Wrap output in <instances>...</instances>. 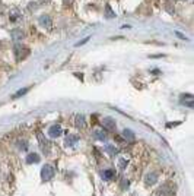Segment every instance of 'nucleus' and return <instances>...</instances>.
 I'll return each instance as SVG.
<instances>
[{"mask_svg": "<svg viewBox=\"0 0 194 196\" xmlns=\"http://www.w3.org/2000/svg\"><path fill=\"white\" fill-rule=\"evenodd\" d=\"M175 34H177V37H179V38H183V40H187V37H185V35H183L181 32H175Z\"/></svg>", "mask_w": 194, "mask_h": 196, "instance_id": "nucleus-27", "label": "nucleus"}, {"mask_svg": "<svg viewBox=\"0 0 194 196\" xmlns=\"http://www.w3.org/2000/svg\"><path fill=\"white\" fill-rule=\"evenodd\" d=\"M105 151H107L110 155H112V157L118 154V148H115V146H114V145H111V144L105 145Z\"/></svg>", "mask_w": 194, "mask_h": 196, "instance_id": "nucleus-15", "label": "nucleus"}, {"mask_svg": "<svg viewBox=\"0 0 194 196\" xmlns=\"http://www.w3.org/2000/svg\"><path fill=\"white\" fill-rule=\"evenodd\" d=\"M181 104H184L188 109H193V95L191 94H183L181 95Z\"/></svg>", "mask_w": 194, "mask_h": 196, "instance_id": "nucleus-9", "label": "nucleus"}, {"mask_svg": "<svg viewBox=\"0 0 194 196\" xmlns=\"http://www.w3.org/2000/svg\"><path fill=\"white\" fill-rule=\"evenodd\" d=\"M18 148L22 151H25L26 148H28V142H26V140H19V142H18Z\"/></svg>", "mask_w": 194, "mask_h": 196, "instance_id": "nucleus-21", "label": "nucleus"}, {"mask_svg": "<svg viewBox=\"0 0 194 196\" xmlns=\"http://www.w3.org/2000/svg\"><path fill=\"white\" fill-rule=\"evenodd\" d=\"M175 189H174V186L171 183H166V185L161 186L158 189V196H172L175 193Z\"/></svg>", "mask_w": 194, "mask_h": 196, "instance_id": "nucleus-2", "label": "nucleus"}, {"mask_svg": "<svg viewBox=\"0 0 194 196\" xmlns=\"http://www.w3.org/2000/svg\"><path fill=\"white\" fill-rule=\"evenodd\" d=\"M38 24L42 28H47V29H51V26H53V21H51V18L48 15H41L38 18Z\"/></svg>", "mask_w": 194, "mask_h": 196, "instance_id": "nucleus-5", "label": "nucleus"}, {"mask_svg": "<svg viewBox=\"0 0 194 196\" xmlns=\"http://www.w3.org/2000/svg\"><path fill=\"white\" fill-rule=\"evenodd\" d=\"M89 40H91L89 37H86V38H83V40H82L80 42H76V47H79V46H83V44H85V42H88V41H89Z\"/></svg>", "mask_w": 194, "mask_h": 196, "instance_id": "nucleus-24", "label": "nucleus"}, {"mask_svg": "<svg viewBox=\"0 0 194 196\" xmlns=\"http://www.w3.org/2000/svg\"><path fill=\"white\" fill-rule=\"evenodd\" d=\"M19 18H22V15H20L18 11H15L12 13V16H10V21H16V19H19Z\"/></svg>", "mask_w": 194, "mask_h": 196, "instance_id": "nucleus-22", "label": "nucleus"}, {"mask_svg": "<svg viewBox=\"0 0 194 196\" xmlns=\"http://www.w3.org/2000/svg\"><path fill=\"white\" fill-rule=\"evenodd\" d=\"M28 54H29V48H26V47H24V46H19V44H16L15 46L16 60H22V59H25Z\"/></svg>", "mask_w": 194, "mask_h": 196, "instance_id": "nucleus-3", "label": "nucleus"}, {"mask_svg": "<svg viewBox=\"0 0 194 196\" xmlns=\"http://www.w3.org/2000/svg\"><path fill=\"white\" fill-rule=\"evenodd\" d=\"M37 7H38V3H29V6H28L29 11H35Z\"/></svg>", "mask_w": 194, "mask_h": 196, "instance_id": "nucleus-25", "label": "nucleus"}, {"mask_svg": "<svg viewBox=\"0 0 194 196\" xmlns=\"http://www.w3.org/2000/svg\"><path fill=\"white\" fill-rule=\"evenodd\" d=\"M26 163L28 164H35V163H40V155L38 154H29L26 157Z\"/></svg>", "mask_w": 194, "mask_h": 196, "instance_id": "nucleus-14", "label": "nucleus"}, {"mask_svg": "<svg viewBox=\"0 0 194 196\" xmlns=\"http://www.w3.org/2000/svg\"><path fill=\"white\" fill-rule=\"evenodd\" d=\"M79 142V136L75 133H70L66 136V140H64V145L66 146H75V145Z\"/></svg>", "mask_w": 194, "mask_h": 196, "instance_id": "nucleus-8", "label": "nucleus"}, {"mask_svg": "<svg viewBox=\"0 0 194 196\" xmlns=\"http://www.w3.org/2000/svg\"><path fill=\"white\" fill-rule=\"evenodd\" d=\"M51 0H40V5H48Z\"/></svg>", "mask_w": 194, "mask_h": 196, "instance_id": "nucleus-28", "label": "nucleus"}, {"mask_svg": "<svg viewBox=\"0 0 194 196\" xmlns=\"http://www.w3.org/2000/svg\"><path fill=\"white\" fill-rule=\"evenodd\" d=\"M181 122H175V123H168L166 124V127H174V126H178Z\"/></svg>", "mask_w": 194, "mask_h": 196, "instance_id": "nucleus-26", "label": "nucleus"}, {"mask_svg": "<svg viewBox=\"0 0 194 196\" xmlns=\"http://www.w3.org/2000/svg\"><path fill=\"white\" fill-rule=\"evenodd\" d=\"M128 186H130V181L127 179H123L121 180V189H128Z\"/></svg>", "mask_w": 194, "mask_h": 196, "instance_id": "nucleus-23", "label": "nucleus"}, {"mask_svg": "<svg viewBox=\"0 0 194 196\" xmlns=\"http://www.w3.org/2000/svg\"><path fill=\"white\" fill-rule=\"evenodd\" d=\"M56 176V168L50 164H45L41 168V179L44 181H50L53 180V177Z\"/></svg>", "mask_w": 194, "mask_h": 196, "instance_id": "nucleus-1", "label": "nucleus"}, {"mask_svg": "<svg viewBox=\"0 0 194 196\" xmlns=\"http://www.w3.org/2000/svg\"><path fill=\"white\" fill-rule=\"evenodd\" d=\"M105 18H107V19L115 18V13H114V11L111 9V6L110 5H105Z\"/></svg>", "mask_w": 194, "mask_h": 196, "instance_id": "nucleus-17", "label": "nucleus"}, {"mask_svg": "<svg viewBox=\"0 0 194 196\" xmlns=\"http://www.w3.org/2000/svg\"><path fill=\"white\" fill-rule=\"evenodd\" d=\"M10 37H12V40H13L15 42H20L24 38H25V34H24V31H22V29L16 28V29H12V32H10Z\"/></svg>", "mask_w": 194, "mask_h": 196, "instance_id": "nucleus-6", "label": "nucleus"}, {"mask_svg": "<svg viewBox=\"0 0 194 196\" xmlns=\"http://www.w3.org/2000/svg\"><path fill=\"white\" fill-rule=\"evenodd\" d=\"M102 177H104L105 180H111V179H114V177H115V173H114V170L108 168V170H105L104 173H102Z\"/></svg>", "mask_w": 194, "mask_h": 196, "instance_id": "nucleus-16", "label": "nucleus"}, {"mask_svg": "<svg viewBox=\"0 0 194 196\" xmlns=\"http://www.w3.org/2000/svg\"><path fill=\"white\" fill-rule=\"evenodd\" d=\"M123 136H124L126 139H128V140L134 139V133H133V130H130V129H124V130H123Z\"/></svg>", "mask_w": 194, "mask_h": 196, "instance_id": "nucleus-18", "label": "nucleus"}, {"mask_svg": "<svg viewBox=\"0 0 194 196\" xmlns=\"http://www.w3.org/2000/svg\"><path fill=\"white\" fill-rule=\"evenodd\" d=\"M38 142H40V148L41 149H42V152H44V154L45 155H48L51 152V146H50V142H48V140L45 139V138H44V136H42V135H38Z\"/></svg>", "mask_w": 194, "mask_h": 196, "instance_id": "nucleus-4", "label": "nucleus"}, {"mask_svg": "<svg viewBox=\"0 0 194 196\" xmlns=\"http://www.w3.org/2000/svg\"><path fill=\"white\" fill-rule=\"evenodd\" d=\"M61 133H63V129H61L60 124H53L48 129V136L50 138H58Z\"/></svg>", "mask_w": 194, "mask_h": 196, "instance_id": "nucleus-7", "label": "nucleus"}, {"mask_svg": "<svg viewBox=\"0 0 194 196\" xmlns=\"http://www.w3.org/2000/svg\"><path fill=\"white\" fill-rule=\"evenodd\" d=\"M127 165H128V161L126 158H121V160L118 161V168H121V170H124Z\"/></svg>", "mask_w": 194, "mask_h": 196, "instance_id": "nucleus-20", "label": "nucleus"}, {"mask_svg": "<svg viewBox=\"0 0 194 196\" xmlns=\"http://www.w3.org/2000/svg\"><path fill=\"white\" fill-rule=\"evenodd\" d=\"M75 124H76V127H79V129H83L85 127V117H83V114H77L76 117H75Z\"/></svg>", "mask_w": 194, "mask_h": 196, "instance_id": "nucleus-12", "label": "nucleus"}, {"mask_svg": "<svg viewBox=\"0 0 194 196\" xmlns=\"http://www.w3.org/2000/svg\"><path fill=\"white\" fill-rule=\"evenodd\" d=\"M156 180H158V174L156 173H149V174L144 176V183L146 185H155L156 183Z\"/></svg>", "mask_w": 194, "mask_h": 196, "instance_id": "nucleus-11", "label": "nucleus"}, {"mask_svg": "<svg viewBox=\"0 0 194 196\" xmlns=\"http://www.w3.org/2000/svg\"><path fill=\"white\" fill-rule=\"evenodd\" d=\"M28 91H29V87H28V88H24V89H19V91H18L16 94H13V97H12V98H13V100H16V98H19V97H22V95H25Z\"/></svg>", "mask_w": 194, "mask_h": 196, "instance_id": "nucleus-19", "label": "nucleus"}, {"mask_svg": "<svg viewBox=\"0 0 194 196\" xmlns=\"http://www.w3.org/2000/svg\"><path fill=\"white\" fill-rule=\"evenodd\" d=\"M93 136H95V139H98V140H105L107 139V132H105V130H95V132H93Z\"/></svg>", "mask_w": 194, "mask_h": 196, "instance_id": "nucleus-13", "label": "nucleus"}, {"mask_svg": "<svg viewBox=\"0 0 194 196\" xmlns=\"http://www.w3.org/2000/svg\"><path fill=\"white\" fill-rule=\"evenodd\" d=\"M102 124H104L108 130H115V120L111 119V117H105V119L102 120Z\"/></svg>", "mask_w": 194, "mask_h": 196, "instance_id": "nucleus-10", "label": "nucleus"}]
</instances>
